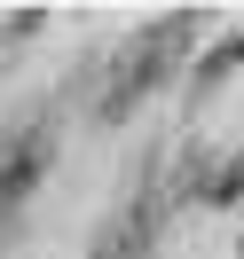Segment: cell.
Listing matches in <instances>:
<instances>
[{"mask_svg":"<svg viewBox=\"0 0 244 259\" xmlns=\"http://www.w3.org/2000/svg\"><path fill=\"white\" fill-rule=\"evenodd\" d=\"M181 39H189V16H173V24H158L150 39H134V55H126V71H118V95H111V110H126L134 95H150V87L165 79V63L181 55Z\"/></svg>","mask_w":244,"mask_h":259,"instance_id":"cell-1","label":"cell"},{"mask_svg":"<svg viewBox=\"0 0 244 259\" xmlns=\"http://www.w3.org/2000/svg\"><path fill=\"white\" fill-rule=\"evenodd\" d=\"M40 173H48V134H24V142L8 149V165H0V212H16Z\"/></svg>","mask_w":244,"mask_h":259,"instance_id":"cell-2","label":"cell"}]
</instances>
